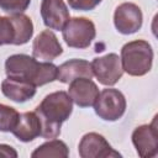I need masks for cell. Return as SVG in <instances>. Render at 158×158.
<instances>
[{
  "mask_svg": "<svg viewBox=\"0 0 158 158\" xmlns=\"http://www.w3.org/2000/svg\"><path fill=\"white\" fill-rule=\"evenodd\" d=\"M69 156V149L67 144L60 141L52 138L48 142L41 144L38 148H36L31 157L32 158H47V157H57V158H67Z\"/></svg>",
  "mask_w": 158,
  "mask_h": 158,
  "instance_id": "cell-17",
  "label": "cell"
},
{
  "mask_svg": "<svg viewBox=\"0 0 158 158\" xmlns=\"http://www.w3.org/2000/svg\"><path fill=\"white\" fill-rule=\"evenodd\" d=\"M62 33L67 46L84 49L88 48L95 38L96 30L91 20L86 17H73L65 23Z\"/></svg>",
  "mask_w": 158,
  "mask_h": 158,
  "instance_id": "cell-4",
  "label": "cell"
},
{
  "mask_svg": "<svg viewBox=\"0 0 158 158\" xmlns=\"http://www.w3.org/2000/svg\"><path fill=\"white\" fill-rule=\"evenodd\" d=\"M57 80L64 84H69L78 78H89L94 77L91 63L85 59H70L57 67Z\"/></svg>",
  "mask_w": 158,
  "mask_h": 158,
  "instance_id": "cell-13",
  "label": "cell"
},
{
  "mask_svg": "<svg viewBox=\"0 0 158 158\" xmlns=\"http://www.w3.org/2000/svg\"><path fill=\"white\" fill-rule=\"evenodd\" d=\"M41 16L48 28L62 31L69 21V10L63 0H42Z\"/></svg>",
  "mask_w": 158,
  "mask_h": 158,
  "instance_id": "cell-11",
  "label": "cell"
},
{
  "mask_svg": "<svg viewBox=\"0 0 158 158\" xmlns=\"http://www.w3.org/2000/svg\"><path fill=\"white\" fill-rule=\"evenodd\" d=\"M12 133L21 142H31L41 136V122L37 114L35 111L21 114Z\"/></svg>",
  "mask_w": 158,
  "mask_h": 158,
  "instance_id": "cell-15",
  "label": "cell"
},
{
  "mask_svg": "<svg viewBox=\"0 0 158 158\" xmlns=\"http://www.w3.org/2000/svg\"><path fill=\"white\" fill-rule=\"evenodd\" d=\"M132 143L142 158H152L158 153L157 116L149 125H141L132 132Z\"/></svg>",
  "mask_w": 158,
  "mask_h": 158,
  "instance_id": "cell-7",
  "label": "cell"
},
{
  "mask_svg": "<svg viewBox=\"0 0 158 158\" xmlns=\"http://www.w3.org/2000/svg\"><path fill=\"white\" fill-rule=\"evenodd\" d=\"M142 11L133 2H123L118 5L114 14V25L122 35H132L142 27Z\"/></svg>",
  "mask_w": 158,
  "mask_h": 158,
  "instance_id": "cell-9",
  "label": "cell"
},
{
  "mask_svg": "<svg viewBox=\"0 0 158 158\" xmlns=\"http://www.w3.org/2000/svg\"><path fill=\"white\" fill-rule=\"evenodd\" d=\"M68 95L72 101L80 107L94 106L98 96V85L89 78H78L69 83Z\"/></svg>",
  "mask_w": 158,
  "mask_h": 158,
  "instance_id": "cell-12",
  "label": "cell"
},
{
  "mask_svg": "<svg viewBox=\"0 0 158 158\" xmlns=\"http://www.w3.org/2000/svg\"><path fill=\"white\" fill-rule=\"evenodd\" d=\"M1 91L7 99L15 102H25L35 96L36 86L31 83L7 77L1 83Z\"/></svg>",
  "mask_w": 158,
  "mask_h": 158,
  "instance_id": "cell-14",
  "label": "cell"
},
{
  "mask_svg": "<svg viewBox=\"0 0 158 158\" xmlns=\"http://www.w3.org/2000/svg\"><path fill=\"white\" fill-rule=\"evenodd\" d=\"M20 114L11 106L0 104V131L1 132H12L17 125Z\"/></svg>",
  "mask_w": 158,
  "mask_h": 158,
  "instance_id": "cell-18",
  "label": "cell"
},
{
  "mask_svg": "<svg viewBox=\"0 0 158 158\" xmlns=\"http://www.w3.org/2000/svg\"><path fill=\"white\" fill-rule=\"evenodd\" d=\"M94 109L95 114L104 121H117L126 111V99L120 90L107 88L99 93Z\"/></svg>",
  "mask_w": 158,
  "mask_h": 158,
  "instance_id": "cell-5",
  "label": "cell"
},
{
  "mask_svg": "<svg viewBox=\"0 0 158 158\" xmlns=\"http://www.w3.org/2000/svg\"><path fill=\"white\" fill-rule=\"evenodd\" d=\"M31 4V0H0V7L2 11L15 15L22 14Z\"/></svg>",
  "mask_w": 158,
  "mask_h": 158,
  "instance_id": "cell-20",
  "label": "cell"
},
{
  "mask_svg": "<svg viewBox=\"0 0 158 158\" xmlns=\"http://www.w3.org/2000/svg\"><path fill=\"white\" fill-rule=\"evenodd\" d=\"M121 64L123 72L132 77H142L152 68L153 49L144 40H136L121 48Z\"/></svg>",
  "mask_w": 158,
  "mask_h": 158,
  "instance_id": "cell-3",
  "label": "cell"
},
{
  "mask_svg": "<svg viewBox=\"0 0 158 158\" xmlns=\"http://www.w3.org/2000/svg\"><path fill=\"white\" fill-rule=\"evenodd\" d=\"M91 69L99 83L105 86L115 85L123 74L121 59L116 53H109L94 58L91 62Z\"/></svg>",
  "mask_w": 158,
  "mask_h": 158,
  "instance_id": "cell-6",
  "label": "cell"
},
{
  "mask_svg": "<svg viewBox=\"0 0 158 158\" xmlns=\"http://www.w3.org/2000/svg\"><path fill=\"white\" fill-rule=\"evenodd\" d=\"M15 27V46H21L27 43L33 35V23L28 16L25 14H15L10 16Z\"/></svg>",
  "mask_w": 158,
  "mask_h": 158,
  "instance_id": "cell-16",
  "label": "cell"
},
{
  "mask_svg": "<svg viewBox=\"0 0 158 158\" xmlns=\"http://www.w3.org/2000/svg\"><path fill=\"white\" fill-rule=\"evenodd\" d=\"M79 156L81 158H117L121 154L115 151L104 136L96 132H89L84 135L78 147Z\"/></svg>",
  "mask_w": 158,
  "mask_h": 158,
  "instance_id": "cell-8",
  "label": "cell"
},
{
  "mask_svg": "<svg viewBox=\"0 0 158 158\" xmlns=\"http://www.w3.org/2000/svg\"><path fill=\"white\" fill-rule=\"evenodd\" d=\"M63 48L57 38V36L49 31L44 30L36 36L32 43V57L42 62H52L59 57Z\"/></svg>",
  "mask_w": 158,
  "mask_h": 158,
  "instance_id": "cell-10",
  "label": "cell"
},
{
  "mask_svg": "<svg viewBox=\"0 0 158 158\" xmlns=\"http://www.w3.org/2000/svg\"><path fill=\"white\" fill-rule=\"evenodd\" d=\"M0 157H12L16 158L17 157V152L9 144H0Z\"/></svg>",
  "mask_w": 158,
  "mask_h": 158,
  "instance_id": "cell-22",
  "label": "cell"
},
{
  "mask_svg": "<svg viewBox=\"0 0 158 158\" xmlns=\"http://www.w3.org/2000/svg\"><path fill=\"white\" fill-rule=\"evenodd\" d=\"M102 0H68L69 6L77 11H90L95 9Z\"/></svg>",
  "mask_w": 158,
  "mask_h": 158,
  "instance_id": "cell-21",
  "label": "cell"
},
{
  "mask_svg": "<svg viewBox=\"0 0 158 158\" xmlns=\"http://www.w3.org/2000/svg\"><path fill=\"white\" fill-rule=\"evenodd\" d=\"M57 67L51 62H38L27 54H12L5 62V73L10 78L33 84L36 88L57 80Z\"/></svg>",
  "mask_w": 158,
  "mask_h": 158,
  "instance_id": "cell-2",
  "label": "cell"
},
{
  "mask_svg": "<svg viewBox=\"0 0 158 158\" xmlns=\"http://www.w3.org/2000/svg\"><path fill=\"white\" fill-rule=\"evenodd\" d=\"M15 41V27L9 17L0 16V46L14 44Z\"/></svg>",
  "mask_w": 158,
  "mask_h": 158,
  "instance_id": "cell-19",
  "label": "cell"
},
{
  "mask_svg": "<svg viewBox=\"0 0 158 158\" xmlns=\"http://www.w3.org/2000/svg\"><path fill=\"white\" fill-rule=\"evenodd\" d=\"M72 111L73 101L68 93L60 90L47 95L35 110L41 122V137L47 139L57 138L62 123L69 118Z\"/></svg>",
  "mask_w": 158,
  "mask_h": 158,
  "instance_id": "cell-1",
  "label": "cell"
}]
</instances>
